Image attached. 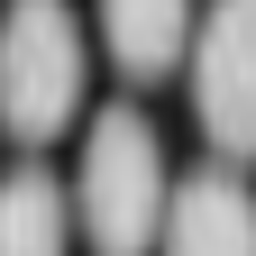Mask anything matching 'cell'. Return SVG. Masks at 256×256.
Here are the masks:
<instances>
[{
  "label": "cell",
  "mask_w": 256,
  "mask_h": 256,
  "mask_svg": "<svg viewBox=\"0 0 256 256\" xmlns=\"http://www.w3.org/2000/svg\"><path fill=\"white\" fill-rule=\"evenodd\" d=\"M192 37H202L192 0H101V46H110V64L128 82L192 74Z\"/></svg>",
  "instance_id": "cell-5"
},
{
  "label": "cell",
  "mask_w": 256,
  "mask_h": 256,
  "mask_svg": "<svg viewBox=\"0 0 256 256\" xmlns=\"http://www.w3.org/2000/svg\"><path fill=\"white\" fill-rule=\"evenodd\" d=\"M82 82H92V55H82L74 0H10V37H0V110H10V138L18 146L64 138L74 110H82Z\"/></svg>",
  "instance_id": "cell-2"
},
{
  "label": "cell",
  "mask_w": 256,
  "mask_h": 256,
  "mask_svg": "<svg viewBox=\"0 0 256 256\" xmlns=\"http://www.w3.org/2000/svg\"><path fill=\"white\" fill-rule=\"evenodd\" d=\"M165 256H256V192L229 165H202L174 183V220H165Z\"/></svg>",
  "instance_id": "cell-4"
},
{
  "label": "cell",
  "mask_w": 256,
  "mask_h": 256,
  "mask_svg": "<svg viewBox=\"0 0 256 256\" xmlns=\"http://www.w3.org/2000/svg\"><path fill=\"white\" fill-rule=\"evenodd\" d=\"M74 220L92 256H146L165 247V220H174V174H165V146H156V119L146 110H92L82 128V165H74Z\"/></svg>",
  "instance_id": "cell-1"
},
{
  "label": "cell",
  "mask_w": 256,
  "mask_h": 256,
  "mask_svg": "<svg viewBox=\"0 0 256 256\" xmlns=\"http://www.w3.org/2000/svg\"><path fill=\"white\" fill-rule=\"evenodd\" d=\"M64 247H74V192L28 156L0 192V256H64Z\"/></svg>",
  "instance_id": "cell-6"
},
{
  "label": "cell",
  "mask_w": 256,
  "mask_h": 256,
  "mask_svg": "<svg viewBox=\"0 0 256 256\" xmlns=\"http://www.w3.org/2000/svg\"><path fill=\"white\" fill-rule=\"evenodd\" d=\"M192 119L220 165L256 156V0H210L192 37Z\"/></svg>",
  "instance_id": "cell-3"
}]
</instances>
